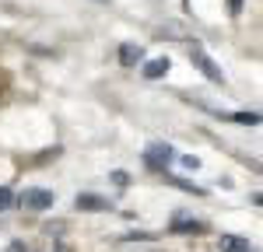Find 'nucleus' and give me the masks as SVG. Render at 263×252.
Instances as JSON below:
<instances>
[{
  "mask_svg": "<svg viewBox=\"0 0 263 252\" xmlns=\"http://www.w3.org/2000/svg\"><path fill=\"white\" fill-rule=\"evenodd\" d=\"M190 60H193V67L200 70L207 81H214V84H224V74H221V67L211 60L207 53H203V46H190Z\"/></svg>",
  "mask_w": 263,
  "mask_h": 252,
  "instance_id": "1",
  "label": "nucleus"
},
{
  "mask_svg": "<svg viewBox=\"0 0 263 252\" xmlns=\"http://www.w3.org/2000/svg\"><path fill=\"white\" fill-rule=\"evenodd\" d=\"M14 203L25 210H49L53 207V193L49 189H25L21 196H14Z\"/></svg>",
  "mask_w": 263,
  "mask_h": 252,
  "instance_id": "2",
  "label": "nucleus"
},
{
  "mask_svg": "<svg viewBox=\"0 0 263 252\" xmlns=\"http://www.w3.org/2000/svg\"><path fill=\"white\" fill-rule=\"evenodd\" d=\"M144 161H147L151 168H158V172H162L168 161H176V151H172L168 144H151L147 151H144Z\"/></svg>",
  "mask_w": 263,
  "mask_h": 252,
  "instance_id": "3",
  "label": "nucleus"
},
{
  "mask_svg": "<svg viewBox=\"0 0 263 252\" xmlns=\"http://www.w3.org/2000/svg\"><path fill=\"white\" fill-rule=\"evenodd\" d=\"M74 207H78V210H88V214H99V210H109V200H105V196H99V193H78Z\"/></svg>",
  "mask_w": 263,
  "mask_h": 252,
  "instance_id": "4",
  "label": "nucleus"
},
{
  "mask_svg": "<svg viewBox=\"0 0 263 252\" xmlns=\"http://www.w3.org/2000/svg\"><path fill=\"white\" fill-rule=\"evenodd\" d=\"M120 63H123V67H141V63H144V49H141V46H134V42H123V46H120Z\"/></svg>",
  "mask_w": 263,
  "mask_h": 252,
  "instance_id": "5",
  "label": "nucleus"
},
{
  "mask_svg": "<svg viewBox=\"0 0 263 252\" xmlns=\"http://www.w3.org/2000/svg\"><path fill=\"white\" fill-rule=\"evenodd\" d=\"M168 67H172V60H168V56L147 60V63H144V77H147V81H158V77H165V74H168Z\"/></svg>",
  "mask_w": 263,
  "mask_h": 252,
  "instance_id": "6",
  "label": "nucleus"
},
{
  "mask_svg": "<svg viewBox=\"0 0 263 252\" xmlns=\"http://www.w3.org/2000/svg\"><path fill=\"white\" fill-rule=\"evenodd\" d=\"M221 252H256L242 235H221Z\"/></svg>",
  "mask_w": 263,
  "mask_h": 252,
  "instance_id": "7",
  "label": "nucleus"
},
{
  "mask_svg": "<svg viewBox=\"0 0 263 252\" xmlns=\"http://www.w3.org/2000/svg\"><path fill=\"white\" fill-rule=\"evenodd\" d=\"M172 231H176V235H197V231H203V221H193V217H176V221H172Z\"/></svg>",
  "mask_w": 263,
  "mask_h": 252,
  "instance_id": "8",
  "label": "nucleus"
},
{
  "mask_svg": "<svg viewBox=\"0 0 263 252\" xmlns=\"http://www.w3.org/2000/svg\"><path fill=\"white\" fill-rule=\"evenodd\" d=\"M221 119H232V123H239V126H256L260 123L256 112H232V116H221Z\"/></svg>",
  "mask_w": 263,
  "mask_h": 252,
  "instance_id": "9",
  "label": "nucleus"
},
{
  "mask_svg": "<svg viewBox=\"0 0 263 252\" xmlns=\"http://www.w3.org/2000/svg\"><path fill=\"white\" fill-rule=\"evenodd\" d=\"M11 207H14V193H11L7 186H0V214L11 210Z\"/></svg>",
  "mask_w": 263,
  "mask_h": 252,
  "instance_id": "10",
  "label": "nucleus"
},
{
  "mask_svg": "<svg viewBox=\"0 0 263 252\" xmlns=\"http://www.w3.org/2000/svg\"><path fill=\"white\" fill-rule=\"evenodd\" d=\"M112 182H116L120 189H126L130 186V175H126V172H112Z\"/></svg>",
  "mask_w": 263,
  "mask_h": 252,
  "instance_id": "11",
  "label": "nucleus"
},
{
  "mask_svg": "<svg viewBox=\"0 0 263 252\" xmlns=\"http://www.w3.org/2000/svg\"><path fill=\"white\" fill-rule=\"evenodd\" d=\"M179 161H182V165H186V168H193V172H197V168H200V161H197V158H193V154H182Z\"/></svg>",
  "mask_w": 263,
  "mask_h": 252,
  "instance_id": "12",
  "label": "nucleus"
},
{
  "mask_svg": "<svg viewBox=\"0 0 263 252\" xmlns=\"http://www.w3.org/2000/svg\"><path fill=\"white\" fill-rule=\"evenodd\" d=\"M228 11H232V14H239V11H242V0H228Z\"/></svg>",
  "mask_w": 263,
  "mask_h": 252,
  "instance_id": "13",
  "label": "nucleus"
}]
</instances>
